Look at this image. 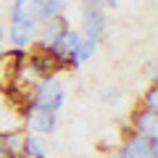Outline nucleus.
Returning <instances> with one entry per match:
<instances>
[{"instance_id": "1", "label": "nucleus", "mask_w": 158, "mask_h": 158, "mask_svg": "<svg viewBox=\"0 0 158 158\" xmlns=\"http://www.w3.org/2000/svg\"><path fill=\"white\" fill-rule=\"evenodd\" d=\"M27 103L40 106V108H48V111H53V113L61 111L63 103H66V90H63L58 74H50V77H42V79H40L37 85L32 87Z\"/></svg>"}, {"instance_id": "2", "label": "nucleus", "mask_w": 158, "mask_h": 158, "mask_svg": "<svg viewBox=\"0 0 158 158\" xmlns=\"http://www.w3.org/2000/svg\"><path fill=\"white\" fill-rule=\"evenodd\" d=\"M21 124L24 129L29 132V135H53L58 127V113L48 111V108H40V106H32V103H27L21 111Z\"/></svg>"}, {"instance_id": "3", "label": "nucleus", "mask_w": 158, "mask_h": 158, "mask_svg": "<svg viewBox=\"0 0 158 158\" xmlns=\"http://www.w3.org/2000/svg\"><path fill=\"white\" fill-rule=\"evenodd\" d=\"M79 45H82V34H79L77 29L66 27V29H63V34L58 37V42H56L48 53L53 56V61H56L61 69H71V58L77 56Z\"/></svg>"}, {"instance_id": "4", "label": "nucleus", "mask_w": 158, "mask_h": 158, "mask_svg": "<svg viewBox=\"0 0 158 158\" xmlns=\"http://www.w3.org/2000/svg\"><path fill=\"white\" fill-rule=\"evenodd\" d=\"M111 158H158L156 150H153L150 140H145V137H140L137 132H127V137L121 140V145L113 150Z\"/></svg>"}, {"instance_id": "5", "label": "nucleus", "mask_w": 158, "mask_h": 158, "mask_svg": "<svg viewBox=\"0 0 158 158\" xmlns=\"http://www.w3.org/2000/svg\"><path fill=\"white\" fill-rule=\"evenodd\" d=\"M6 40L11 42L13 50H29L34 48V40H37V24L11 21V27L6 29Z\"/></svg>"}, {"instance_id": "6", "label": "nucleus", "mask_w": 158, "mask_h": 158, "mask_svg": "<svg viewBox=\"0 0 158 158\" xmlns=\"http://www.w3.org/2000/svg\"><path fill=\"white\" fill-rule=\"evenodd\" d=\"M66 27H69L66 16L45 19L42 24H37V40H34V48H40V50H50V48L58 42V37L63 34Z\"/></svg>"}, {"instance_id": "7", "label": "nucleus", "mask_w": 158, "mask_h": 158, "mask_svg": "<svg viewBox=\"0 0 158 158\" xmlns=\"http://www.w3.org/2000/svg\"><path fill=\"white\" fill-rule=\"evenodd\" d=\"M11 21H45V0H13L11 3Z\"/></svg>"}, {"instance_id": "8", "label": "nucleus", "mask_w": 158, "mask_h": 158, "mask_svg": "<svg viewBox=\"0 0 158 158\" xmlns=\"http://www.w3.org/2000/svg\"><path fill=\"white\" fill-rule=\"evenodd\" d=\"M132 124H129V129L132 132H137L140 137H145V140H158V113L156 111H150V108H137L135 113H132V118H129Z\"/></svg>"}, {"instance_id": "9", "label": "nucleus", "mask_w": 158, "mask_h": 158, "mask_svg": "<svg viewBox=\"0 0 158 158\" xmlns=\"http://www.w3.org/2000/svg\"><path fill=\"white\" fill-rule=\"evenodd\" d=\"M108 29V16L106 11H85L82 13V37L85 40H95V42H100V37L106 34Z\"/></svg>"}, {"instance_id": "10", "label": "nucleus", "mask_w": 158, "mask_h": 158, "mask_svg": "<svg viewBox=\"0 0 158 158\" xmlns=\"http://www.w3.org/2000/svg\"><path fill=\"white\" fill-rule=\"evenodd\" d=\"M24 129H8V132H0V150L6 153L8 158H19L24 150Z\"/></svg>"}, {"instance_id": "11", "label": "nucleus", "mask_w": 158, "mask_h": 158, "mask_svg": "<svg viewBox=\"0 0 158 158\" xmlns=\"http://www.w3.org/2000/svg\"><path fill=\"white\" fill-rule=\"evenodd\" d=\"M24 158H48V150L42 145L37 135H24V150H21Z\"/></svg>"}, {"instance_id": "12", "label": "nucleus", "mask_w": 158, "mask_h": 158, "mask_svg": "<svg viewBox=\"0 0 158 158\" xmlns=\"http://www.w3.org/2000/svg\"><path fill=\"white\" fill-rule=\"evenodd\" d=\"M95 50H98V42H95V40H85V37H82V45H79L77 56L71 58V69H79L82 63H87L92 56H95Z\"/></svg>"}, {"instance_id": "13", "label": "nucleus", "mask_w": 158, "mask_h": 158, "mask_svg": "<svg viewBox=\"0 0 158 158\" xmlns=\"http://www.w3.org/2000/svg\"><path fill=\"white\" fill-rule=\"evenodd\" d=\"M69 8V0H45V19H58Z\"/></svg>"}, {"instance_id": "14", "label": "nucleus", "mask_w": 158, "mask_h": 158, "mask_svg": "<svg viewBox=\"0 0 158 158\" xmlns=\"http://www.w3.org/2000/svg\"><path fill=\"white\" fill-rule=\"evenodd\" d=\"M118 0H82V13L85 11H111Z\"/></svg>"}, {"instance_id": "15", "label": "nucleus", "mask_w": 158, "mask_h": 158, "mask_svg": "<svg viewBox=\"0 0 158 158\" xmlns=\"http://www.w3.org/2000/svg\"><path fill=\"white\" fill-rule=\"evenodd\" d=\"M142 108H150V111L158 113V82H153L145 90V95H142Z\"/></svg>"}, {"instance_id": "16", "label": "nucleus", "mask_w": 158, "mask_h": 158, "mask_svg": "<svg viewBox=\"0 0 158 158\" xmlns=\"http://www.w3.org/2000/svg\"><path fill=\"white\" fill-rule=\"evenodd\" d=\"M3 45H6V24L0 21V53H3Z\"/></svg>"}, {"instance_id": "17", "label": "nucleus", "mask_w": 158, "mask_h": 158, "mask_svg": "<svg viewBox=\"0 0 158 158\" xmlns=\"http://www.w3.org/2000/svg\"><path fill=\"white\" fill-rule=\"evenodd\" d=\"M150 145H153V150H156V156H158V140H153Z\"/></svg>"}, {"instance_id": "18", "label": "nucleus", "mask_w": 158, "mask_h": 158, "mask_svg": "<svg viewBox=\"0 0 158 158\" xmlns=\"http://www.w3.org/2000/svg\"><path fill=\"white\" fill-rule=\"evenodd\" d=\"M153 82H158V63H156V74H153Z\"/></svg>"}, {"instance_id": "19", "label": "nucleus", "mask_w": 158, "mask_h": 158, "mask_svg": "<svg viewBox=\"0 0 158 158\" xmlns=\"http://www.w3.org/2000/svg\"><path fill=\"white\" fill-rule=\"evenodd\" d=\"M0 158H8V156H6V153H3V150H0Z\"/></svg>"}]
</instances>
